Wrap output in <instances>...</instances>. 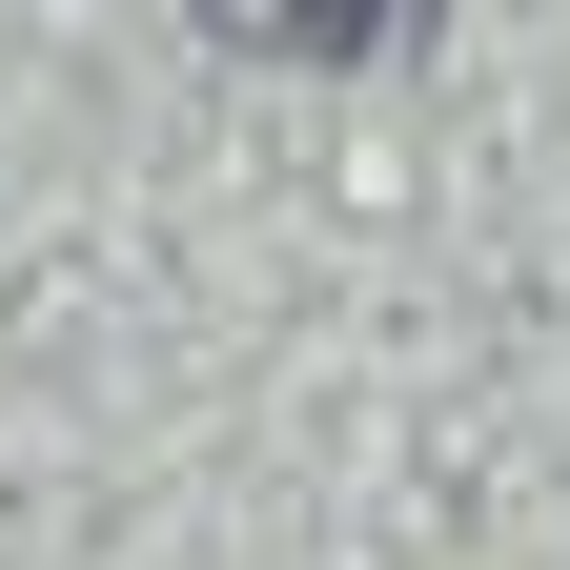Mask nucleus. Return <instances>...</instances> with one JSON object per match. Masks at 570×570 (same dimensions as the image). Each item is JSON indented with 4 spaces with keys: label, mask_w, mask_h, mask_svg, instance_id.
<instances>
[{
    "label": "nucleus",
    "mask_w": 570,
    "mask_h": 570,
    "mask_svg": "<svg viewBox=\"0 0 570 570\" xmlns=\"http://www.w3.org/2000/svg\"><path fill=\"white\" fill-rule=\"evenodd\" d=\"M204 41H245V61H387L428 0H184Z\"/></svg>",
    "instance_id": "nucleus-1"
}]
</instances>
